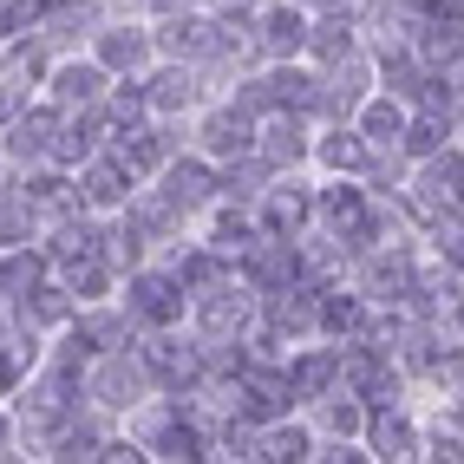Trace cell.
<instances>
[{"mask_svg":"<svg viewBox=\"0 0 464 464\" xmlns=\"http://www.w3.org/2000/svg\"><path fill=\"white\" fill-rule=\"evenodd\" d=\"M72 392H79V373H72V360H59L46 386L26 392V406H20V425H26V439H59V431L72 425Z\"/></svg>","mask_w":464,"mask_h":464,"instance_id":"1","label":"cell"},{"mask_svg":"<svg viewBox=\"0 0 464 464\" xmlns=\"http://www.w3.org/2000/svg\"><path fill=\"white\" fill-rule=\"evenodd\" d=\"M125 314H131L138 327H170V321L183 314V282H177V275H131Z\"/></svg>","mask_w":464,"mask_h":464,"instance_id":"2","label":"cell"},{"mask_svg":"<svg viewBox=\"0 0 464 464\" xmlns=\"http://www.w3.org/2000/svg\"><path fill=\"white\" fill-rule=\"evenodd\" d=\"M144 373L158 380V386H170V392H183V386L203 380V347H183V340H170L158 327V340L144 347Z\"/></svg>","mask_w":464,"mask_h":464,"instance_id":"3","label":"cell"},{"mask_svg":"<svg viewBox=\"0 0 464 464\" xmlns=\"http://www.w3.org/2000/svg\"><path fill=\"white\" fill-rule=\"evenodd\" d=\"M197 321H203V334L209 340H236L242 327H249V295H236V288H203L197 295Z\"/></svg>","mask_w":464,"mask_h":464,"instance_id":"4","label":"cell"},{"mask_svg":"<svg viewBox=\"0 0 464 464\" xmlns=\"http://www.w3.org/2000/svg\"><path fill=\"white\" fill-rule=\"evenodd\" d=\"M53 144H59V118L53 111H26L7 125V150H14V164H40L53 158Z\"/></svg>","mask_w":464,"mask_h":464,"instance_id":"5","label":"cell"},{"mask_svg":"<svg viewBox=\"0 0 464 464\" xmlns=\"http://www.w3.org/2000/svg\"><path fill=\"white\" fill-rule=\"evenodd\" d=\"M307 216H314V203L301 197V183H275V190H262V229L268 236H295Z\"/></svg>","mask_w":464,"mask_h":464,"instance_id":"6","label":"cell"},{"mask_svg":"<svg viewBox=\"0 0 464 464\" xmlns=\"http://www.w3.org/2000/svg\"><path fill=\"white\" fill-rule=\"evenodd\" d=\"M138 386H144V360L131 366L125 353H105V366L92 373V392H99L105 406H131V399H138Z\"/></svg>","mask_w":464,"mask_h":464,"instance_id":"7","label":"cell"},{"mask_svg":"<svg viewBox=\"0 0 464 464\" xmlns=\"http://www.w3.org/2000/svg\"><path fill=\"white\" fill-rule=\"evenodd\" d=\"M79 190H85V203H125V197H131V170L105 150V158H92V164H85Z\"/></svg>","mask_w":464,"mask_h":464,"instance_id":"8","label":"cell"},{"mask_svg":"<svg viewBox=\"0 0 464 464\" xmlns=\"http://www.w3.org/2000/svg\"><path fill=\"white\" fill-rule=\"evenodd\" d=\"M209 190H216L209 164H170V170H164V197H170V209H203Z\"/></svg>","mask_w":464,"mask_h":464,"instance_id":"9","label":"cell"},{"mask_svg":"<svg viewBox=\"0 0 464 464\" xmlns=\"http://www.w3.org/2000/svg\"><path fill=\"white\" fill-rule=\"evenodd\" d=\"M53 99L59 105H79V111L99 105L105 99V66H59L53 72Z\"/></svg>","mask_w":464,"mask_h":464,"instance_id":"10","label":"cell"},{"mask_svg":"<svg viewBox=\"0 0 464 464\" xmlns=\"http://www.w3.org/2000/svg\"><path fill=\"white\" fill-rule=\"evenodd\" d=\"M111 158L138 177V170H158V164L170 158V144H164V131H118V138H111Z\"/></svg>","mask_w":464,"mask_h":464,"instance_id":"11","label":"cell"},{"mask_svg":"<svg viewBox=\"0 0 464 464\" xmlns=\"http://www.w3.org/2000/svg\"><path fill=\"white\" fill-rule=\"evenodd\" d=\"M164 46L177 59H209V53H223V26H209V20H170L164 26Z\"/></svg>","mask_w":464,"mask_h":464,"instance_id":"12","label":"cell"},{"mask_svg":"<svg viewBox=\"0 0 464 464\" xmlns=\"http://www.w3.org/2000/svg\"><path fill=\"white\" fill-rule=\"evenodd\" d=\"M203 138H209V150H216V158H249V150H256L249 111H216L209 125H203Z\"/></svg>","mask_w":464,"mask_h":464,"instance_id":"13","label":"cell"},{"mask_svg":"<svg viewBox=\"0 0 464 464\" xmlns=\"http://www.w3.org/2000/svg\"><path fill=\"white\" fill-rule=\"evenodd\" d=\"M334 380H340V353H334V347H321V353H307V360H295V366H288L295 399H321Z\"/></svg>","mask_w":464,"mask_h":464,"instance_id":"14","label":"cell"},{"mask_svg":"<svg viewBox=\"0 0 464 464\" xmlns=\"http://www.w3.org/2000/svg\"><path fill=\"white\" fill-rule=\"evenodd\" d=\"M262 53H275V59H282V53H301L307 46V20L295 14V7H275V14H262Z\"/></svg>","mask_w":464,"mask_h":464,"instance_id":"15","label":"cell"},{"mask_svg":"<svg viewBox=\"0 0 464 464\" xmlns=\"http://www.w3.org/2000/svg\"><path fill=\"white\" fill-rule=\"evenodd\" d=\"M150 451H158V458H209V451H203V431H197L190 419H164L158 439H150Z\"/></svg>","mask_w":464,"mask_h":464,"instance_id":"16","label":"cell"},{"mask_svg":"<svg viewBox=\"0 0 464 464\" xmlns=\"http://www.w3.org/2000/svg\"><path fill=\"white\" fill-rule=\"evenodd\" d=\"M144 53H150V40L131 34V26H125V34H99V66H105V72H131Z\"/></svg>","mask_w":464,"mask_h":464,"instance_id":"17","label":"cell"},{"mask_svg":"<svg viewBox=\"0 0 464 464\" xmlns=\"http://www.w3.org/2000/svg\"><path fill=\"white\" fill-rule=\"evenodd\" d=\"M366 158H373V144H366L360 131H334V138H321V164H327V170H366Z\"/></svg>","mask_w":464,"mask_h":464,"instance_id":"18","label":"cell"},{"mask_svg":"<svg viewBox=\"0 0 464 464\" xmlns=\"http://www.w3.org/2000/svg\"><path fill=\"white\" fill-rule=\"evenodd\" d=\"M412 451H419V431L399 419V412H392V419L380 412V419H373V458H412Z\"/></svg>","mask_w":464,"mask_h":464,"instance_id":"19","label":"cell"},{"mask_svg":"<svg viewBox=\"0 0 464 464\" xmlns=\"http://www.w3.org/2000/svg\"><path fill=\"white\" fill-rule=\"evenodd\" d=\"M144 99L158 105V111H177V105L197 99V85H190V72H183V66H170V72H158V79L144 85Z\"/></svg>","mask_w":464,"mask_h":464,"instance_id":"20","label":"cell"},{"mask_svg":"<svg viewBox=\"0 0 464 464\" xmlns=\"http://www.w3.org/2000/svg\"><path fill=\"white\" fill-rule=\"evenodd\" d=\"M399 131H406V111H399L392 99L366 105V118H360V138H366V144H399Z\"/></svg>","mask_w":464,"mask_h":464,"instance_id":"21","label":"cell"},{"mask_svg":"<svg viewBox=\"0 0 464 464\" xmlns=\"http://www.w3.org/2000/svg\"><path fill=\"white\" fill-rule=\"evenodd\" d=\"M431 242H439V256H445L451 268H464V216H458V203L431 216Z\"/></svg>","mask_w":464,"mask_h":464,"instance_id":"22","label":"cell"},{"mask_svg":"<svg viewBox=\"0 0 464 464\" xmlns=\"http://www.w3.org/2000/svg\"><path fill=\"white\" fill-rule=\"evenodd\" d=\"M262 458H282V464H295V458H314V439H307L301 425H275L268 439H262Z\"/></svg>","mask_w":464,"mask_h":464,"instance_id":"23","label":"cell"},{"mask_svg":"<svg viewBox=\"0 0 464 464\" xmlns=\"http://www.w3.org/2000/svg\"><path fill=\"white\" fill-rule=\"evenodd\" d=\"M307 46H314L321 59H347L353 53V26L347 20H321V26H307Z\"/></svg>","mask_w":464,"mask_h":464,"instance_id":"24","label":"cell"},{"mask_svg":"<svg viewBox=\"0 0 464 464\" xmlns=\"http://www.w3.org/2000/svg\"><path fill=\"white\" fill-rule=\"evenodd\" d=\"M327 399V431H334V439H347V431H360V406H353V392H321Z\"/></svg>","mask_w":464,"mask_h":464,"instance_id":"25","label":"cell"},{"mask_svg":"<svg viewBox=\"0 0 464 464\" xmlns=\"http://www.w3.org/2000/svg\"><path fill=\"white\" fill-rule=\"evenodd\" d=\"M301 150H307V144H301L295 125H268V144H262V158H268V164H295Z\"/></svg>","mask_w":464,"mask_h":464,"instance_id":"26","label":"cell"},{"mask_svg":"<svg viewBox=\"0 0 464 464\" xmlns=\"http://www.w3.org/2000/svg\"><path fill=\"white\" fill-rule=\"evenodd\" d=\"M85 26H92L85 7H53L46 14V40H72V34H85Z\"/></svg>","mask_w":464,"mask_h":464,"instance_id":"27","label":"cell"},{"mask_svg":"<svg viewBox=\"0 0 464 464\" xmlns=\"http://www.w3.org/2000/svg\"><path fill=\"white\" fill-rule=\"evenodd\" d=\"M53 458H99V431H92V425L59 431V451H53Z\"/></svg>","mask_w":464,"mask_h":464,"instance_id":"28","label":"cell"},{"mask_svg":"<svg viewBox=\"0 0 464 464\" xmlns=\"http://www.w3.org/2000/svg\"><path fill=\"white\" fill-rule=\"evenodd\" d=\"M26 223H34V209H26V197H14V203H0V242H14V236H26Z\"/></svg>","mask_w":464,"mask_h":464,"instance_id":"29","label":"cell"},{"mask_svg":"<svg viewBox=\"0 0 464 464\" xmlns=\"http://www.w3.org/2000/svg\"><path fill=\"white\" fill-rule=\"evenodd\" d=\"M40 268H46L40 256H20V262H7V295H20V288H34V282H40Z\"/></svg>","mask_w":464,"mask_h":464,"instance_id":"30","label":"cell"},{"mask_svg":"<svg viewBox=\"0 0 464 464\" xmlns=\"http://www.w3.org/2000/svg\"><path fill=\"white\" fill-rule=\"evenodd\" d=\"M7 439H14V425H7V419H0V445H7Z\"/></svg>","mask_w":464,"mask_h":464,"instance_id":"31","label":"cell"}]
</instances>
